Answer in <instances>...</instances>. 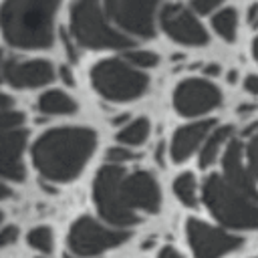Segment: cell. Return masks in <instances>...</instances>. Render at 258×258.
<instances>
[{"label":"cell","mask_w":258,"mask_h":258,"mask_svg":"<svg viewBox=\"0 0 258 258\" xmlns=\"http://www.w3.org/2000/svg\"><path fill=\"white\" fill-rule=\"evenodd\" d=\"M4 77L12 87L32 89L42 87L54 79V69L48 60H8L4 64Z\"/></svg>","instance_id":"4fadbf2b"},{"label":"cell","mask_w":258,"mask_h":258,"mask_svg":"<svg viewBox=\"0 0 258 258\" xmlns=\"http://www.w3.org/2000/svg\"><path fill=\"white\" fill-rule=\"evenodd\" d=\"M64 258H75V256H64Z\"/></svg>","instance_id":"74e56055"},{"label":"cell","mask_w":258,"mask_h":258,"mask_svg":"<svg viewBox=\"0 0 258 258\" xmlns=\"http://www.w3.org/2000/svg\"><path fill=\"white\" fill-rule=\"evenodd\" d=\"M252 54H254V58H256V62H258V36H256L254 42H252Z\"/></svg>","instance_id":"836d02e7"},{"label":"cell","mask_w":258,"mask_h":258,"mask_svg":"<svg viewBox=\"0 0 258 258\" xmlns=\"http://www.w3.org/2000/svg\"><path fill=\"white\" fill-rule=\"evenodd\" d=\"M8 196H10V189H8L4 183H0V200H2V198H8Z\"/></svg>","instance_id":"e575fe53"},{"label":"cell","mask_w":258,"mask_h":258,"mask_svg":"<svg viewBox=\"0 0 258 258\" xmlns=\"http://www.w3.org/2000/svg\"><path fill=\"white\" fill-rule=\"evenodd\" d=\"M38 109L42 113H50V115H69V113L77 111V103L62 91H48V93L40 95Z\"/></svg>","instance_id":"ac0fdd59"},{"label":"cell","mask_w":258,"mask_h":258,"mask_svg":"<svg viewBox=\"0 0 258 258\" xmlns=\"http://www.w3.org/2000/svg\"><path fill=\"white\" fill-rule=\"evenodd\" d=\"M133 157H135V153H131L129 149H123V147H113V149L107 151V159H109L111 163L129 161V159H133Z\"/></svg>","instance_id":"484cf974"},{"label":"cell","mask_w":258,"mask_h":258,"mask_svg":"<svg viewBox=\"0 0 258 258\" xmlns=\"http://www.w3.org/2000/svg\"><path fill=\"white\" fill-rule=\"evenodd\" d=\"M125 58L137 69H153L159 62V56L151 50H127Z\"/></svg>","instance_id":"7402d4cb"},{"label":"cell","mask_w":258,"mask_h":258,"mask_svg":"<svg viewBox=\"0 0 258 258\" xmlns=\"http://www.w3.org/2000/svg\"><path fill=\"white\" fill-rule=\"evenodd\" d=\"M214 125H216L214 119H202V121H194L189 125L179 127L171 137V145H169L171 159L175 163H181L189 155H194V151H198L204 145Z\"/></svg>","instance_id":"5bb4252c"},{"label":"cell","mask_w":258,"mask_h":258,"mask_svg":"<svg viewBox=\"0 0 258 258\" xmlns=\"http://www.w3.org/2000/svg\"><path fill=\"white\" fill-rule=\"evenodd\" d=\"M93 87L109 101H133L147 91L149 79L137 67L121 58H105L91 69Z\"/></svg>","instance_id":"5b68a950"},{"label":"cell","mask_w":258,"mask_h":258,"mask_svg":"<svg viewBox=\"0 0 258 258\" xmlns=\"http://www.w3.org/2000/svg\"><path fill=\"white\" fill-rule=\"evenodd\" d=\"M71 32L85 48H131L133 40L113 28L103 0H75L71 6Z\"/></svg>","instance_id":"277c9868"},{"label":"cell","mask_w":258,"mask_h":258,"mask_svg":"<svg viewBox=\"0 0 258 258\" xmlns=\"http://www.w3.org/2000/svg\"><path fill=\"white\" fill-rule=\"evenodd\" d=\"M129 240L127 230H111L97 224L93 218H79L69 232V248L79 256H95Z\"/></svg>","instance_id":"ba28073f"},{"label":"cell","mask_w":258,"mask_h":258,"mask_svg":"<svg viewBox=\"0 0 258 258\" xmlns=\"http://www.w3.org/2000/svg\"><path fill=\"white\" fill-rule=\"evenodd\" d=\"M147 135H149V121L145 117H139V119L131 121L129 125H125L117 133V139L125 145H139L147 139Z\"/></svg>","instance_id":"ffe728a7"},{"label":"cell","mask_w":258,"mask_h":258,"mask_svg":"<svg viewBox=\"0 0 258 258\" xmlns=\"http://www.w3.org/2000/svg\"><path fill=\"white\" fill-rule=\"evenodd\" d=\"M22 121H24V115L20 111H10L8 109V111L0 113V135L18 129L22 125Z\"/></svg>","instance_id":"603a6c76"},{"label":"cell","mask_w":258,"mask_h":258,"mask_svg":"<svg viewBox=\"0 0 258 258\" xmlns=\"http://www.w3.org/2000/svg\"><path fill=\"white\" fill-rule=\"evenodd\" d=\"M163 0H103L105 12L123 32L153 38Z\"/></svg>","instance_id":"8992f818"},{"label":"cell","mask_w":258,"mask_h":258,"mask_svg":"<svg viewBox=\"0 0 258 258\" xmlns=\"http://www.w3.org/2000/svg\"><path fill=\"white\" fill-rule=\"evenodd\" d=\"M60 73H62V79H64V81H67L69 85H73V77H71V73H69V69H62Z\"/></svg>","instance_id":"d6a6232c"},{"label":"cell","mask_w":258,"mask_h":258,"mask_svg":"<svg viewBox=\"0 0 258 258\" xmlns=\"http://www.w3.org/2000/svg\"><path fill=\"white\" fill-rule=\"evenodd\" d=\"M226 0H191L189 2V8L198 14V16H206V14H214L222 8Z\"/></svg>","instance_id":"d4e9b609"},{"label":"cell","mask_w":258,"mask_h":258,"mask_svg":"<svg viewBox=\"0 0 258 258\" xmlns=\"http://www.w3.org/2000/svg\"><path fill=\"white\" fill-rule=\"evenodd\" d=\"M0 222H2V212H0Z\"/></svg>","instance_id":"f35d334b"},{"label":"cell","mask_w":258,"mask_h":258,"mask_svg":"<svg viewBox=\"0 0 258 258\" xmlns=\"http://www.w3.org/2000/svg\"><path fill=\"white\" fill-rule=\"evenodd\" d=\"M157 258H181V254L177 252V250H173L171 246H165L161 252H159V256Z\"/></svg>","instance_id":"f546056e"},{"label":"cell","mask_w":258,"mask_h":258,"mask_svg":"<svg viewBox=\"0 0 258 258\" xmlns=\"http://www.w3.org/2000/svg\"><path fill=\"white\" fill-rule=\"evenodd\" d=\"M246 151V163H248V169L252 173V177L258 181V133L248 141V145L244 147Z\"/></svg>","instance_id":"cb8c5ba5"},{"label":"cell","mask_w":258,"mask_h":258,"mask_svg":"<svg viewBox=\"0 0 258 258\" xmlns=\"http://www.w3.org/2000/svg\"><path fill=\"white\" fill-rule=\"evenodd\" d=\"M119 194L123 204L131 210H145L149 214H155L161 206V191L155 181V177L147 171H133L125 173L119 183Z\"/></svg>","instance_id":"7c38bea8"},{"label":"cell","mask_w":258,"mask_h":258,"mask_svg":"<svg viewBox=\"0 0 258 258\" xmlns=\"http://www.w3.org/2000/svg\"><path fill=\"white\" fill-rule=\"evenodd\" d=\"M244 89L252 95H258V75H248L244 79Z\"/></svg>","instance_id":"83f0119b"},{"label":"cell","mask_w":258,"mask_h":258,"mask_svg":"<svg viewBox=\"0 0 258 258\" xmlns=\"http://www.w3.org/2000/svg\"><path fill=\"white\" fill-rule=\"evenodd\" d=\"M173 191H175L177 200H179L183 206L194 208V206L198 204V183H196L194 173L185 171V173L177 175V179L173 181Z\"/></svg>","instance_id":"d6986e66"},{"label":"cell","mask_w":258,"mask_h":258,"mask_svg":"<svg viewBox=\"0 0 258 258\" xmlns=\"http://www.w3.org/2000/svg\"><path fill=\"white\" fill-rule=\"evenodd\" d=\"M236 77H238V75H236V71H230V75H228V81H230V83H234V81H236Z\"/></svg>","instance_id":"d590c367"},{"label":"cell","mask_w":258,"mask_h":258,"mask_svg":"<svg viewBox=\"0 0 258 258\" xmlns=\"http://www.w3.org/2000/svg\"><path fill=\"white\" fill-rule=\"evenodd\" d=\"M204 204L230 230H258V187L240 141H230L222 155V171L204 181Z\"/></svg>","instance_id":"6da1fadb"},{"label":"cell","mask_w":258,"mask_h":258,"mask_svg":"<svg viewBox=\"0 0 258 258\" xmlns=\"http://www.w3.org/2000/svg\"><path fill=\"white\" fill-rule=\"evenodd\" d=\"M185 234L196 258H222L224 254L236 250L242 244L240 236L230 234L228 230L210 226L196 218L187 220Z\"/></svg>","instance_id":"30bf717a"},{"label":"cell","mask_w":258,"mask_h":258,"mask_svg":"<svg viewBox=\"0 0 258 258\" xmlns=\"http://www.w3.org/2000/svg\"><path fill=\"white\" fill-rule=\"evenodd\" d=\"M16 238H18L16 226H6V228H2V230H0V248L10 246L12 242H16Z\"/></svg>","instance_id":"4316f807"},{"label":"cell","mask_w":258,"mask_h":258,"mask_svg":"<svg viewBox=\"0 0 258 258\" xmlns=\"http://www.w3.org/2000/svg\"><path fill=\"white\" fill-rule=\"evenodd\" d=\"M159 24L171 40L185 46H204L210 40V34L200 22L198 14L191 8H185L181 4L161 6Z\"/></svg>","instance_id":"9c48e42d"},{"label":"cell","mask_w":258,"mask_h":258,"mask_svg":"<svg viewBox=\"0 0 258 258\" xmlns=\"http://www.w3.org/2000/svg\"><path fill=\"white\" fill-rule=\"evenodd\" d=\"M230 141H232V127L230 125L214 127L210 131V135L206 137L204 145L200 147V167H208L214 161H218V157L224 155Z\"/></svg>","instance_id":"2e32d148"},{"label":"cell","mask_w":258,"mask_h":258,"mask_svg":"<svg viewBox=\"0 0 258 258\" xmlns=\"http://www.w3.org/2000/svg\"><path fill=\"white\" fill-rule=\"evenodd\" d=\"M212 28L226 42H234L236 34H238V12H236V8L226 6V8H220L218 12H214Z\"/></svg>","instance_id":"e0dca14e"},{"label":"cell","mask_w":258,"mask_h":258,"mask_svg":"<svg viewBox=\"0 0 258 258\" xmlns=\"http://www.w3.org/2000/svg\"><path fill=\"white\" fill-rule=\"evenodd\" d=\"M4 73V69H2V52H0V75Z\"/></svg>","instance_id":"8d00e7d4"},{"label":"cell","mask_w":258,"mask_h":258,"mask_svg":"<svg viewBox=\"0 0 258 258\" xmlns=\"http://www.w3.org/2000/svg\"><path fill=\"white\" fill-rule=\"evenodd\" d=\"M248 22L252 26H258V4H252L248 8Z\"/></svg>","instance_id":"f1b7e54d"},{"label":"cell","mask_w":258,"mask_h":258,"mask_svg":"<svg viewBox=\"0 0 258 258\" xmlns=\"http://www.w3.org/2000/svg\"><path fill=\"white\" fill-rule=\"evenodd\" d=\"M10 107H12V99L0 93V113H4V111H8Z\"/></svg>","instance_id":"4dcf8cb0"},{"label":"cell","mask_w":258,"mask_h":258,"mask_svg":"<svg viewBox=\"0 0 258 258\" xmlns=\"http://www.w3.org/2000/svg\"><path fill=\"white\" fill-rule=\"evenodd\" d=\"M26 145V131L14 129L0 135V175L22 181L24 179V165H22V151Z\"/></svg>","instance_id":"9a60e30c"},{"label":"cell","mask_w":258,"mask_h":258,"mask_svg":"<svg viewBox=\"0 0 258 258\" xmlns=\"http://www.w3.org/2000/svg\"><path fill=\"white\" fill-rule=\"evenodd\" d=\"M58 6L60 0H4L0 6L2 36L16 48H48L54 40Z\"/></svg>","instance_id":"3957f363"},{"label":"cell","mask_w":258,"mask_h":258,"mask_svg":"<svg viewBox=\"0 0 258 258\" xmlns=\"http://www.w3.org/2000/svg\"><path fill=\"white\" fill-rule=\"evenodd\" d=\"M28 244L36 248L38 252H50L52 250V232L46 226H38L28 234Z\"/></svg>","instance_id":"44dd1931"},{"label":"cell","mask_w":258,"mask_h":258,"mask_svg":"<svg viewBox=\"0 0 258 258\" xmlns=\"http://www.w3.org/2000/svg\"><path fill=\"white\" fill-rule=\"evenodd\" d=\"M204 71H206V75H210V77H216V75H220V64L212 62V64H208Z\"/></svg>","instance_id":"1f68e13d"},{"label":"cell","mask_w":258,"mask_h":258,"mask_svg":"<svg viewBox=\"0 0 258 258\" xmlns=\"http://www.w3.org/2000/svg\"><path fill=\"white\" fill-rule=\"evenodd\" d=\"M97 145V135L87 127H58L42 137L32 147L36 169L52 181L75 179Z\"/></svg>","instance_id":"7a4b0ae2"},{"label":"cell","mask_w":258,"mask_h":258,"mask_svg":"<svg viewBox=\"0 0 258 258\" xmlns=\"http://www.w3.org/2000/svg\"><path fill=\"white\" fill-rule=\"evenodd\" d=\"M127 171L117 165V163H109L105 167L99 169L95 183H93V196H95V204L101 212V216L115 224V226H133L137 224V214L131 212L119 194V183L123 179Z\"/></svg>","instance_id":"52a82bcc"},{"label":"cell","mask_w":258,"mask_h":258,"mask_svg":"<svg viewBox=\"0 0 258 258\" xmlns=\"http://www.w3.org/2000/svg\"><path fill=\"white\" fill-rule=\"evenodd\" d=\"M222 103V91L208 79L191 77L173 91V107L183 117H200Z\"/></svg>","instance_id":"8fae6325"}]
</instances>
